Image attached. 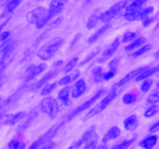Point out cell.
<instances>
[{
  "mask_svg": "<svg viewBox=\"0 0 159 149\" xmlns=\"http://www.w3.org/2000/svg\"><path fill=\"white\" fill-rule=\"evenodd\" d=\"M105 92V89H99V90L98 91V92H96V93L94 94V95L91 98H90L89 100H87L86 102H84L83 104H81L80 106H78L77 108H76L74 110L72 111L71 113H70V114L67 116L66 121H72V120H73L75 117H76L77 115H79L80 113H81L82 112H84V111H85L86 109H88L89 107H91V106H92V105L94 104V103H95L98 100H99V99L102 97V96L103 95Z\"/></svg>",
  "mask_w": 159,
  "mask_h": 149,
  "instance_id": "6",
  "label": "cell"
},
{
  "mask_svg": "<svg viewBox=\"0 0 159 149\" xmlns=\"http://www.w3.org/2000/svg\"><path fill=\"white\" fill-rule=\"evenodd\" d=\"M148 104L150 105H156L159 103V90L151 93L147 100Z\"/></svg>",
  "mask_w": 159,
  "mask_h": 149,
  "instance_id": "39",
  "label": "cell"
},
{
  "mask_svg": "<svg viewBox=\"0 0 159 149\" xmlns=\"http://www.w3.org/2000/svg\"><path fill=\"white\" fill-rule=\"evenodd\" d=\"M45 69H46V65L45 63H41L37 65V66L32 65V66L29 67L27 71V74L26 82H30L31 80L34 79L40 74L44 72Z\"/></svg>",
  "mask_w": 159,
  "mask_h": 149,
  "instance_id": "13",
  "label": "cell"
},
{
  "mask_svg": "<svg viewBox=\"0 0 159 149\" xmlns=\"http://www.w3.org/2000/svg\"><path fill=\"white\" fill-rule=\"evenodd\" d=\"M136 140H137V137H133L130 139L125 140V141H122L119 144H116L111 149H127L129 146H131L135 142Z\"/></svg>",
  "mask_w": 159,
  "mask_h": 149,
  "instance_id": "29",
  "label": "cell"
},
{
  "mask_svg": "<svg viewBox=\"0 0 159 149\" xmlns=\"http://www.w3.org/2000/svg\"><path fill=\"white\" fill-rule=\"evenodd\" d=\"M15 48V41L13 39L9 38L6 41L2 42L0 45V55L2 56L8 53L13 52Z\"/></svg>",
  "mask_w": 159,
  "mask_h": 149,
  "instance_id": "20",
  "label": "cell"
},
{
  "mask_svg": "<svg viewBox=\"0 0 159 149\" xmlns=\"http://www.w3.org/2000/svg\"><path fill=\"white\" fill-rule=\"evenodd\" d=\"M58 72H59V70H58L57 68H56L55 70H52V71L47 73L46 74H45L41 79L38 80V81L32 86V90L37 91L38 90V89H41V88L44 87V86L48 83V81H50L53 77L56 76V74H58Z\"/></svg>",
  "mask_w": 159,
  "mask_h": 149,
  "instance_id": "14",
  "label": "cell"
},
{
  "mask_svg": "<svg viewBox=\"0 0 159 149\" xmlns=\"http://www.w3.org/2000/svg\"><path fill=\"white\" fill-rule=\"evenodd\" d=\"M140 11H137V12H133V13H124L123 16H124L125 19H126L127 21H135L137 19H140Z\"/></svg>",
  "mask_w": 159,
  "mask_h": 149,
  "instance_id": "40",
  "label": "cell"
},
{
  "mask_svg": "<svg viewBox=\"0 0 159 149\" xmlns=\"http://www.w3.org/2000/svg\"><path fill=\"white\" fill-rule=\"evenodd\" d=\"M92 1L93 0H85V4H86V5H88V4L91 3Z\"/></svg>",
  "mask_w": 159,
  "mask_h": 149,
  "instance_id": "57",
  "label": "cell"
},
{
  "mask_svg": "<svg viewBox=\"0 0 159 149\" xmlns=\"http://www.w3.org/2000/svg\"><path fill=\"white\" fill-rule=\"evenodd\" d=\"M158 130H159V121H157V122L154 123V124H153L149 128V132L151 134H154L155 133V132L158 131Z\"/></svg>",
  "mask_w": 159,
  "mask_h": 149,
  "instance_id": "47",
  "label": "cell"
},
{
  "mask_svg": "<svg viewBox=\"0 0 159 149\" xmlns=\"http://www.w3.org/2000/svg\"><path fill=\"white\" fill-rule=\"evenodd\" d=\"M138 125L139 121L137 115H130L127 118H126L125 121H123L124 128L126 130H128V131H133V130H136L137 128V127H138Z\"/></svg>",
  "mask_w": 159,
  "mask_h": 149,
  "instance_id": "16",
  "label": "cell"
},
{
  "mask_svg": "<svg viewBox=\"0 0 159 149\" xmlns=\"http://www.w3.org/2000/svg\"><path fill=\"white\" fill-rule=\"evenodd\" d=\"M127 3V1L124 0V1H121V2H119L117 3L114 4L113 6H111L108 10H107L106 11L102 13V15L100 16V21H102L103 23H106L109 22V21H111L122 10L126 8Z\"/></svg>",
  "mask_w": 159,
  "mask_h": 149,
  "instance_id": "7",
  "label": "cell"
},
{
  "mask_svg": "<svg viewBox=\"0 0 159 149\" xmlns=\"http://www.w3.org/2000/svg\"><path fill=\"white\" fill-rule=\"evenodd\" d=\"M10 36V31H4L2 32V33L0 34V41L4 42L7 40H8L9 37Z\"/></svg>",
  "mask_w": 159,
  "mask_h": 149,
  "instance_id": "46",
  "label": "cell"
},
{
  "mask_svg": "<svg viewBox=\"0 0 159 149\" xmlns=\"http://www.w3.org/2000/svg\"><path fill=\"white\" fill-rule=\"evenodd\" d=\"M25 116L26 113L24 112H18L15 114H7L4 117H1L0 122L4 125L13 126L22 121Z\"/></svg>",
  "mask_w": 159,
  "mask_h": 149,
  "instance_id": "11",
  "label": "cell"
},
{
  "mask_svg": "<svg viewBox=\"0 0 159 149\" xmlns=\"http://www.w3.org/2000/svg\"><path fill=\"white\" fill-rule=\"evenodd\" d=\"M62 21H63V17H62V16H59V17L56 18L54 21H52V22L51 23L48 25V30H53V29L57 28L59 25H61V23H62Z\"/></svg>",
  "mask_w": 159,
  "mask_h": 149,
  "instance_id": "43",
  "label": "cell"
},
{
  "mask_svg": "<svg viewBox=\"0 0 159 149\" xmlns=\"http://www.w3.org/2000/svg\"><path fill=\"white\" fill-rule=\"evenodd\" d=\"M55 144H55L54 141H51V142L48 143V144L44 145L43 147H42L39 149H53V147H55Z\"/></svg>",
  "mask_w": 159,
  "mask_h": 149,
  "instance_id": "50",
  "label": "cell"
},
{
  "mask_svg": "<svg viewBox=\"0 0 159 149\" xmlns=\"http://www.w3.org/2000/svg\"><path fill=\"white\" fill-rule=\"evenodd\" d=\"M115 74H116V73L113 72V71H108L107 72L104 73V80L105 81H108V80L111 79L115 76Z\"/></svg>",
  "mask_w": 159,
  "mask_h": 149,
  "instance_id": "48",
  "label": "cell"
},
{
  "mask_svg": "<svg viewBox=\"0 0 159 149\" xmlns=\"http://www.w3.org/2000/svg\"><path fill=\"white\" fill-rule=\"evenodd\" d=\"M56 87V83H50V84H46L43 88H42V91H41V95L42 96H48L49 95L51 92H53Z\"/></svg>",
  "mask_w": 159,
  "mask_h": 149,
  "instance_id": "36",
  "label": "cell"
},
{
  "mask_svg": "<svg viewBox=\"0 0 159 149\" xmlns=\"http://www.w3.org/2000/svg\"><path fill=\"white\" fill-rule=\"evenodd\" d=\"M119 45H120V40H119V37H116L114 40L111 42V45H108V48L104 51L100 57L98 59V63H104L106 61H108L116 53V51L119 48Z\"/></svg>",
  "mask_w": 159,
  "mask_h": 149,
  "instance_id": "10",
  "label": "cell"
},
{
  "mask_svg": "<svg viewBox=\"0 0 159 149\" xmlns=\"http://www.w3.org/2000/svg\"><path fill=\"white\" fill-rule=\"evenodd\" d=\"M10 18H8V19H6V20L4 21V22L2 23L1 24V25H0V34H1V33H2V30H3L4 27H5L6 26H7V24H8V23L10 22Z\"/></svg>",
  "mask_w": 159,
  "mask_h": 149,
  "instance_id": "51",
  "label": "cell"
},
{
  "mask_svg": "<svg viewBox=\"0 0 159 149\" xmlns=\"http://www.w3.org/2000/svg\"><path fill=\"white\" fill-rule=\"evenodd\" d=\"M26 19L28 23L34 24L37 29H42L48 24V10L45 7H37L27 13Z\"/></svg>",
  "mask_w": 159,
  "mask_h": 149,
  "instance_id": "1",
  "label": "cell"
},
{
  "mask_svg": "<svg viewBox=\"0 0 159 149\" xmlns=\"http://www.w3.org/2000/svg\"><path fill=\"white\" fill-rule=\"evenodd\" d=\"M11 0H0V6H6Z\"/></svg>",
  "mask_w": 159,
  "mask_h": 149,
  "instance_id": "53",
  "label": "cell"
},
{
  "mask_svg": "<svg viewBox=\"0 0 159 149\" xmlns=\"http://www.w3.org/2000/svg\"><path fill=\"white\" fill-rule=\"evenodd\" d=\"M67 3V0H52L48 10V17L49 21L60 14L63 11Z\"/></svg>",
  "mask_w": 159,
  "mask_h": 149,
  "instance_id": "8",
  "label": "cell"
},
{
  "mask_svg": "<svg viewBox=\"0 0 159 149\" xmlns=\"http://www.w3.org/2000/svg\"><path fill=\"white\" fill-rule=\"evenodd\" d=\"M157 87H159V82H158V83L157 84Z\"/></svg>",
  "mask_w": 159,
  "mask_h": 149,
  "instance_id": "59",
  "label": "cell"
},
{
  "mask_svg": "<svg viewBox=\"0 0 159 149\" xmlns=\"http://www.w3.org/2000/svg\"><path fill=\"white\" fill-rule=\"evenodd\" d=\"M154 19H155V17H150V16L149 17L146 18V19H143V20H142V24H143V27H149V26L151 25L153 22H154Z\"/></svg>",
  "mask_w": 159,
  "mask_h": 149,
  "instance_id": "45",
  "label": "cell"
},
{
  "mask_svg": "<svg viewBox=\"0 0 159 149\" xmlns=\"http://www.w3.org/2000/svg\"><path fill=\"white\" fill-rule=\"evenodd\" d=\"M97 148V141L96 140H92L89 143L86 144L83 149H96Z\"/></svg>",
  "mask_w": 159,
  "mask_h": 149,
  "instance_id": "44",
  "label": "cell"
},
{
  "mask_svg": "<svg viewBox=\"0 0 159 149\" xmlns=\"http://www.w3.org/2000/svg\"><path fill=\"white\" fill-rule=\"evenodd\" d=\"M80 37V33H77V34L73 37V40H72V42L70 43V48H72L73 47L75 46V45H76V44L77 43L78 40H79Z\"/></svg>",
  "mask_w": 159,
  "mask_h": 149,
  "instance_id": "49",
  "label": "cell"
},
{
  "mask_svg": "<svg viewBox=\"0 0 159 149\" xmlns=\"http://www.w3.org/2000/svg\"><path fill=\"white\" fill-rule=\"evenodd\" d=\"M119 64V58L116 57V58L112 59L111 62L108 64V71H113V72L116 73L118 69V66Z\"/></svg>",
  "mask_w": 159,
  "mask_h": 149,
  "instance_id": "42",
  "label": "cell"
},
{
  "mask_svg": "<svg viewBox=\"0 0 159 149\" xmlns=\"http://www.w3.org/2000/svg\"><path fill=\"white\" fill-rule=\"evenodd\" d=\"M154 10V9L153 6H148V7H147V8H145L144 10H143L141 12H140V19H141V20H143V19L149 17L150 15H151L153 13Z\"/></svg>",
  "mask_w": 159,
  "mask_h": 149,
  "instance_id": "41",
  "label": "cell"
},
{
  "mask_svg": "<svg viewBox=\"0 0 159 149\" xmlns=\"http://www.w3.org/2000/svg\"><path fill=\"white\" fill-rule=\"evenodd\" d=\"M91 74L93 79L96 83H100L104 80V71L102 67H94L91 71Z\"/></svg>",
  "mask_w": 159,
  "mask_h": 149,
  "instance_id": "28",
  "label": "cell"
},
{
  "mask_svg": "<svg viewBox=\"0 0 159 149\" xmlns=\"http://www.w3.org/2000/svg\"><path fill=\"white\" fill-rule=\"evenodd\" d=\"M110 27H111V24L108 23H107L106 24H105V25L102 26V27H101L98 30H97L92 36H90L89 39H88V44H89V45H91V44H94V42L97 41V40L100 38L101 36H102V35L110 28Z\"/></svg>",
  "mask_w": 159,
  "mask_h": 149,
  "instance_id": "23",
  "label": "cell"
},
{
  "mask_svg": "<svg viewBox=\"0 0 159 149\" xmlns=\"http://www.w3.org/2000/svg\"><path fill=\"white\" fill-rule=\"evenodd\" d=\"M80 72L79 71H76L73 73H72V74H67V75H66V76L62 77L59 82V86H67V85L71 83L73 81L76 80V79L80 76Z\"/></svg>",
  "mask_w": 159,
  "mask_h": 149,
  "instance_id": "26",
  "label": "cell"
},
{
  "mask_svg": "<svg viewBox=\"0 0 159 149\" xmlns=\"http://www.w3.org/2000/svg\"><path fill=\"white\" fill-rule=\"evenodd\" d=\"M121 134V130L119 129V127H112L108 130L106 134L104 135L103 138H102V141L104 144H106L107 142L110 141H112V140L116 139V138H119Z\"/></svg>",
  "mask_w": 159,
  "mask_h": 149,
  "instance_id": "17",
  "label": "cell"
},
{
  "mask_svg": "<svg viewBox=\"0 0 159 149\" xmlns=\"http://www.w3.org/2000/svg\"><path fill=\"white\" fill-rule=\"evenodd\" d=\"M62 124H63L62 123V124H58L48 129L43 135L39 137L36 141H34L27 149H39L43 147L44 145L48 144V143L51 142V140L56 136V134L58 133Z\"/></svg>",
  "mask_w": 159,
  "mask_h": 149,
  "instance_id": "4",
  "label": "cell"
},
{
  "mask_svg": "<svg viewBox=\"0 0 159 149\" xmlns=\"http://www.w3.org/2000/svg\"><path fill=\"white\" fill-rule=\"evenodd\" d=\"M153 85V80L150 79H147L143 80V83L140 85V91L143 93H146L150 90L151 87Z\"/></svg>",
  "mask_w": 159,
  "mask_h": 149,
  "instance_id": "37",
  "label": "cell"
},
{
  "mask_svg": "<svg viewBox=\"0 0 159 149\" xmlns=\"http://www.w3.org/2000/svg\"><path fill=\"white\" fill-rule=\"evenodd\" d=\"M24 0H11L8 4L5 6L3 12L1 14V18H4L8 16L9 15L13 13L15 11L16 8L20 5L21 2H23Z\"/></svg>",
  "mask_w": 159,
  "mask_h": 149,
  "instance_id": "18",
  "label": "cell"
},
{
  "mask_svg": "<svg viewBox=\"0 0 159 149\" xmlns=\"http://www.w3.org/2000/svg\"><path fill=\"white\" fill-rule=\"evenodd\" d=\"M96 149H108V147L106 144L102 143V144H101V145H99Z\"/></svg>",
  "mask_w": 159,
  "mask_h": 149,
  "instance_id": "54",
  "label": "cell"
},
{
  "mask_svg": "<svg viewBox=\"0 0 159 149\" xmlns=\"http://www.w3.org/2000/svg\"><path fill=\"white\" fill-rule=\"evenodd\" d=\"M157 27H159V22H158V23H157Z\"/></svg>",
  "mask_w": 159,
  "mask_h": 149,
  "instance_id": "61",
  "label": "cell"
},
{
  "mask_svg": "<svg viewBox=\"0 0 159 149\" xmlns=\"http://www.w3.org/2000/svg\"><path fill=\"white\" fill-rule=\"evenodd\" d=\"M137 100V96L136 94L133 92H127L123 96V102L126 105H131L136 103Z\"/></svg>",
  "mask_w": 159,
  "mask_h": 149,
  "instance_id": "32",
  "label": "cell"
},
{
  "mask_svg": "<svg viewBox=\"0 0 159 149\" xmlns=\"http://www.w3.org/2000/svg\"><path fill=\"white\" fill-rule=\"evenodd\" d=\"M62 62H63V61L62 60H59V61H56V62H55L54 64H53V66L55 67L56 68H59V67H60L61 65H62Z\"/></svg>",
  "mask_w": 159,
  "mask_h": 149,
  "instance_id": "52",
  "label": "cell"
},
{
  "mask_svg": "<svg viewBox=\"0 0 159 149\" xmlns=\"http://www.w3.org/2000/svg\"><path fill=\"white\" fill-rule=\"evenodd\" d=\"M87 89V84L84 79H79L76 81L75 83L74 87H73V90L71 92V96L73 98H79L80 96H81L85 92Z\"/></svg>",
  "mask_w": 159,
  "mask_h": 149,
  "instance_id": "15",
  "label": "cell"
},
{
  "mask_svg": "<svg viewBox=\"0 0 159 149\" xmlns=\"http://www.w3.org/2000/svg\"><path fill=\"white\" fill-rule=\"evenodd\" d=\"M136 36H137V33H134V32H126L123 34V37H122V41L124 44L129 43L136 38Z\"/></svg>",
  "mask_w": 159,
  "mask_h": 149,
  "instance_id": "38",
  "label": "cell"
},
{
  "mask_svg": "<svg viewBox=\"0 0 159 149\" xmlns=\"http://www.w3.org/2000/svg\"><path fill=\"white\" fill-rule=\"evenodd\" d=\"M102 13H101V10L99 9H97L93 12L86 23V28L88 30H92L96 27L98 22L100 20V16Z\"/></svg>",
  "mask_w": 159,
  "mask_h": 149,
  "instance_id": "19",
  "label": "cell"
},
{
  "mask_svg": "<svg viewBox=\"0 0 159 149\" xmlns=\"http://www.w3.org/2000/svg\"><path fill=\"white\" fill-rule=\"evenodd\" d=\"M159 71V65H157L155 67H153V68H148L146 71H143V73L138 75L137 78L135 79L136 82H140L143 81V80L147 79H149L150 77L152 76L153 74H156Z\"/></svg>",
  "mask_w": 159,
  "mask_h": 149,
  "instance_id": "24",
  "label": "cell"
},
{
  "mask_svg": "<svg viewBox=\"0 0 159 149\" xmlns=\"http://www.w3.org/2000/svg\"><path fill=\"white\" fill-rule=\"evenodd\" d=\"M78 57H73V58H72L71 60L70 61V62H68V63L66 65V66L64 67L63 68V71L65 73H69L71 71H73V68L76 67V65H77L78 63Z\"/></svg>",
  "mask_w": 159,
  "mask_h": 149,
  "instance_id": "35",
  "label": "cell"
},
{
  "mask_svg": "<svg viewBox=\"0 0 159 149\" xmlns=\"http://www.w3.org/2000/svg\"><path fill=\"white\" fill-rule=\"evenodd\" d=\"M73 148H74V147H73V145H72V146H70V147H68L67 149H73Z\"/></svg>",
  "mask_w": 159,
  "mask_h": 149,
  "instance_id": "58",
  "label": "cell"
},
{
  "mask_svg": "<svg viewBox=\"0 0 159 149\" xmlns=\"http://www.w3.org/2000/svg\"><path fill=\"white\" fill-rule=\"evenodd\" d=\"M154 57H155L156 58H158L159 57V50L155 53V54H154Z\"/></svg>",
  "mask_w": 159,
  "mask_h": 149,
  "instance_id": "56",
  "label": "cell"
},
{
  "mask_svg": "<svg viewBox=\"0 0 159 149\" xmlns=\"http://www.w3.org/2000/svg\"><path fill=\"white\" fill-rule=\"evenodd\" d=\"M157 142V137L156 135H151L142 140L139 145L143 149H152Z\"/></svg>",
  "mask_w": 159,
  "mask_h": 149,
  "instance_id": "21",
  "label": "cell"
},
{
  "mask_svg": "<svg viewBox=\"0 0 159 149\" xmlns=\"http://www.w3.org/2000/svg\"><path fill=\"white\" fill-rule=\"evenodd\" d=\"M100 52H101V48H94V49L92 51H91V52H90L89 54H88V55L85 57V58L81 62H80V66H83V65H86L87 63H88V62H91L93 58H94L96 56L98 55L99 53Z\"/></svg>",
  "mask_w": 159,
  "mask_h": 149,
  "instance_id": "31",
  "label": "cell"
},
{
  "mask_svg": "<svg viewBox=\"0 0 159 149\" xmlns=\"http://www.w3.org/2000/svg\"><path fill=\"white\" fill-rule=\"evenodd\" d=\"M0 119H1V116H0Z\"/></svg>",
  "mask_w": 159,
  "mask_h": 149,
  "instance_id": "63",
  "label": "cell"
},
{
  "mask_svg": "<svg viewBox=\"0 0 159 149\" xmlns=\"http://www.w3.org/2000/svg\"><path fill=\"white\" fill-rule=\"evenodd\" d=\"M153 48V45L151 44H147V45H143L141 48H138L136 51H134L131 56L133 57H140V56L143 55V54H146L147 52H148L149 51H151Z\"/></svg>",
  "mask_w": 159,
  "mask_h": 149,
  "instance_id": "30",
  "label": "cell"
},
{
  "mask_svg": "<svg viewBox=\"0 0 159 149\" xmlns=\"http://www.w3.org/2000/svg\"><path fill=\"white\" fill-rule=\"evenodd\" d=\"M1 101H2V100H1V97H0V103H1Z\"/></svg>",
  "mask_w": 159,
  "mask_h": 149,
  "instance_id": "60",
  "label": "cell"
},
{
  "mask_svg": "<svg viewBox=\"0 0 159 149\" xmlns=\"http://www.w3.org/2000/svg\"><path fill=\"white\" fill-rule=\"evenodd\" d=\"M70 87L66 86L62 89H60L58 93V98L60 100L61 103L64 105H68L70 103Z\"/></svg>",
  "mask_w": 159,
  "mask_h": 149,
  "instance_id": "25",
  "label": "cell"
},
{
  "mask_svg": "<svg viewBox=\"0 0 159 149\" xmlns=\"http://www.w3.org/2000/svg\"><path fill=\"white\" fill-rule=\"evenodd\" d=\"M9 149H25L26 144L23 141H19V140L13 139L10 141L8 144Z\"/></svg>",
  "mask_w": 159,
  "mask_h": 149,
  "instance_id": "34",
  "label": "cell"
},
{
  "mask_svg": "<svg viewBox=\"0 0 159 149\" xmlns=\"http://www.w3.org/2000/svg\"><path fill=\"white\" fill-rule=\"evenodd\" d=\"M148 68V67H141V68H136L135 70H134V71H130V72H129L128 74H126V75H125L123 79H121L119 80V82H117V83L113 86L112 89H119V88L123 87V86H124L125 85L129 83L131 80L137 78V77L138 76V75H140L141 73H143V71H146Z\"/></svg>",
  "mask_w": 159,
  "mask_h": 149,
  "instance_id": "9",
  "label": "cell"
},
{
  "mask_svg": "<svg viewBox=\"0 0 159 149\" xmlns=\"http://www.w3.org/2000/svg\"><path fill=\"white\" fill-rule=\"evenodd\" d=\"M40 109L42 113H45L51 119H54L59 113V106L56 99L52 96H48L41 102Z\"/></svg>",
  "mask_w": 159,
  "mask_h": 149,
  "instance_id": "5",
  "label": "cell"
},
{
  "mask_svg": "<svg viewBox=\"0 0 159 149\" xmlns=\"http://www.w3.org/2000/svg\"><path fill=\"white\" fill-rule=\"evenodd\" d=\"M159 111V106H157V105H151V106L148 108V109L145 110L144 117L146 118H151L153 117L154 116H155Z\"/></svg>",
  "mask_w": 159,
  "mask_h": 149,
  "instance_id": "33",
  "label": "cell"
},
{
  "mask_svg": "<svg viewBox=\"0 0 159 149\" xmlns=\"http://www.w3.org/2000/svg\"><path fill=\"white\" fill-rule=\"evenodd\" d=\"M146 42V39L143 37V36H140V37H138V38L135 39L134 40H133L132 42L129 44V45H126L125 47V51H131L133 50H135L137 48H140V46L145 44Z\"/></svg>",
  "mask_w": 159,
  "mask_h": 149,
  "instance_id": "27",
  "label": "cell"
},
{
  "mask_svg": "<svg viewBox=\"0 0 159 149\" xmlns=\"http://www.w3.org/2000/svg\"><path fill=\"white\" fill-rule=\"evenodd\" d=\"M38 1H43V0H38Z\"/></svg>",
  "mask_w": 159,
  "mask_h": 149,
  "instance_id": "62",
  "label": "cell"
},
{
  "mask_svg": "<svg viewBox=\"0 0 159 149\" xmlns=\"http://www.w3.org/2000/svg\"><path fill=\"white\" fill-rule=\"evenodd\" d=\"M148 1V0H134V2H132L129 5H127L126 10H125V13L140 11V9L142 8V6L143 5H145L147 3Z\"/></svg>",
  "mask_w": 159,
  "mask_h": 149,
  "instance_id": "22",
  "label": "cell"
},
{
  "mask_svg": "<svg viewBox=\"0 0 159 149\" xmlns=\"http://www.w3.org/2000/svg\"><path fill=\"white\" fill-rule=\"evenodd\" d=\"M3 74H0V89L2 87V82H3Z\"/></svg>",
  "mask_w": 159,
  "mask_h": 149,
  "instance_id": "55",
  "label": "cell"
},
{
  "mask_svg": "<svg viewBox=\"0 0 159 149\" xmlns=\"http://www.w3.org/2000/svg\"><path fill=\"white\" fill-rule=\"evenodd\" d=\"M96 136L95 134V127L94 126H92L90 128H88L86 131L84 133V134L82 135V137L78 140L77 141L74 143L73 144V147L74 148H78L80 147L82 144H85V143H89L90 141H91L92 140H94V138Z\"/></svg>",
  "mask_w": 159,
  "mask_h": 149,
  "instance_id": "12",
  "label": "cell"
},
{
  "mask_svg": "<svg viewBox=\"0 0 159 149\" xmlns=\"http://www.w3.org/2000/svg\"><path fill=\"white\" fill-rule=\"evenodd\" d=\"M63 42V39L61 37H55L40 48L37 53V56L42 61L50 60L62 46Z\"/></svg>",
  "mask_w": 159,
  "mask_h": 149,
  "instance_id": "2",
  "label": "cell"
},
{
  "mask_svg": "<svg viewBox=\"0 0 159 149\" xmlns=\"http://www.w3.org/2000/svg\"><path fill=\"white\" fill-rule=\"evenodd\" d=\"M117 96V89H111V92L98 103V104L96 105L94 107H93L91 110H89V112L86 113L84 115V117H83V121H86L88 120L91 119V118L97 116L98 114L101 113L103 110H105L108 106H109L110 103L115 100V98Z\"/></svg>",
  "mask_w": 159,
  "mask_h": 149,
  "instance_id": "3",
  "label": "cell"
}]
</instances>
